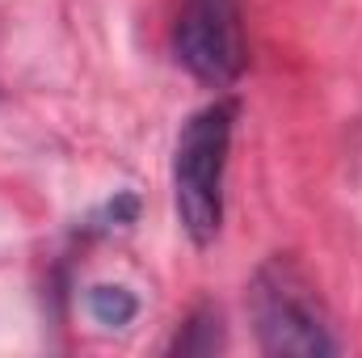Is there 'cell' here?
<instances>
[{
  "label": "cell",
  "instance_id": "cell-1",
  "mask_svg": "<svg viewBox=\"0 0 362 358\" xmlns=\"http://www.w3.org/2000/svg\"><path fill=\"white\" fill-rule=\"evenodd\" d=\"M232 131H236V101H211L181 127L173 148V202L181 232L198 249L215 245L223 228V178H228Z\"/></svg>",
  "mask_w": 362,
  "mask_h": 358
},
{
  "label": "cell",
  "instance_id": "cell-2",
  "mask_svg": "<svg viewBox=\"0 0 362 358\" xmlns=\"http://www.w3.org/2000/svg\"><path fill=\"white\" fill-rule=\"evenodd\" d=\"M249 316H253V333H257L266 354L325 358L341 350L316 287L291 258H270L253 274Z\"/></svg>",
  "mask_w": 362,
  "mask_h": 358
},
{
  "label": "cell",
  "instance_id": "cell-3",
  "mask_svg": "<svg viewBox=\"0 0 362 358\" xmlns=\"http://www.w3.org/2000/svg\"><path fill=\"white\" fill-rule=\"evenodd\" d=\"M173 55L202 85L228 89L249 64L240 0H181L173 25Z\"/></svg>",
  "mask_w": 362,
  "mask_h": 358
},
{
  "label": "cell",
  "instance_id": "cell-4",
  "mask_svg": "<svg viewBox=\"0 0 362 358\" xmlns=\"http://www.w3.org/2000/svg\"><path fill=\"white\" fill-rule=\"evenodd\" d=\"M219 312L215 308H194V316L185 321L173 337V354H215L223 346V329H219Z\"/></svg>",
  "mask_w": 362,
  "mask_h": 358
},
{
  "label": "cell",
  "instance_id": "cell-5",
  "mask_svg": "<svg viewBox=\"0 0 362 358\" xmlns=\"http://www.w3.org/2000/svg\"><path fill=\"white\" fill-rule=\"evenodd\" d=\"M139 312V299L127 291V287H93L89 291V316L105 329H122L131 325Z\"/></svg>",
  "mask_w": 362,
  "mask_h": 358
}]
</instances>
